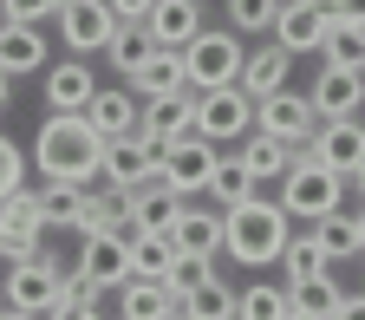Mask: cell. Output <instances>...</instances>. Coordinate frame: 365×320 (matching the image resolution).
Returning a JSON list of instances; mask_svg holds the SVG:
<instances>
[{"instance_id": "cell-1", "label": "cell", "mask_w": 365, "mask_h": 320, "mask_svg": "<svg viewBox=\"0 0 365 320\" xmlns=\"http://www.w3.org/2000/svg\"><path fill=\"white\" fill-rule=\"evenodd\" d=\"M33 170L39 183H98L105 176V137L91 131L85 111H46L33 131Z\"/></svg>"}, {"instance_id": "cell-2", "label": "cell", "mask_w": 365, "mask_h": 320, "mask_svg": "<svg viewBox=\"0 0 365 320\" xmlns=\"http://www.w3.org/2000/svg\"><path fill=\"white\" fill-rule=\"evenodd\" d=\"M228 216V242L222 255L242 261V268H281L287 242H294V216L281 209V196H248L242 209H222Z\"/></svg>"}, {"instance_id": "cell-3", "label": "cell", "mask_w": 365, "mask_h": 320, "mask_svg": "<svg viewBox=\"0 0 365 320\" xmlns=\"http://www.w3.org/2000/svg\"><path fill=\"white\" fill-rule=\"evenodd\" d=\"M274 196H281V209L287 216H300V222H319V216H333L339 203H346V176L339 170H327L307 144L294 151V164H287V176L274 183Z\"/></svg>"}, {"instance_id": "cell-4", "label": "cell", "mask_w": 365, "mask_h": 320, "mask_svg": "<svg viewBox=\"0 0 365 320\" xmlns=\"http://www.w3.org/2000/svg\"><path fill=\"white\" fill-rule=\"evenodd\" d=\"M0 281H7V307H26V314H46L53 307L72 281H78V268L72 261H59V255H26V261H14L7 274H0Z\"/></svg>"}, {"instance_id": "cell-5", "label": "cell", "mask_w": 365, "mask_h": 320, "mask_svg": "<svg viewBox=\"0 0 365 320\" xmlns=\"http://www.w3.org/2000/svg\"><path fill=\"white\" fill-rule=\"evenodd\" d=\"M242 59H248L242 33H235V26H209L196 46H182V66H190V91L242 85Z\"/></svg>"}, {"instance_id": "cell-6", "label": "cell", "mask_w": 365, "mask_h": 320, "mask_svg": "<svg viewBox=\"0 0 365 320\" xmlns=\"http://www.w3.org/2000/svg\"><path fill=\"white\" fill-rule=\"evenodd\" d=\"M78 288H91V294H118L124 281H130V229H111V236H78Z\"/></svg>"}, {"instance_id": "cell-7", "label": "cell", "mask_w": 365, "mask_h": 320, "mask_svg": "<svg viewBox=\"0 0 365 320\" xmlns=\"http://www.w3.org/2000/svg\"><path fill=\"white\" fill-rule=\"evenodd\" d=\"M261 118V99H248L242 85H215V91H196V131L215 137V144H242Z\"/></svg>"}, {"instance_id": "cell-8", "label": "cell", "mask_w": 365, "mask_h": 320, "mask_svg": "<svg viewBox=\"0 0 365 320\" xmlns=\"http://www.w3.org/2000/svg\"><path fill=\"white\" fill-rule=\"evenodd\" d=\"M215 164H222V144H215V137H202V131L163 144V183H170L176 196H209Z\"/></svg>"}, {"instance_id": "cell-9", "label": "cell", "mask_w": 365, "mask_h": 320, "mask_svg": "<svg viewBox=\"0 0 365 320\" xmlns=\"http://www.w3.org/2000/svg\"><path fill=\"white\" fill-rule=\"evenodd\" d=\"M319 124H327V118H319V105H313V91H274V99H261V118H255V131H267V137H281V144H313V137H319Z\"/></svg>"}, {"instance_id": "cell-10", "label": "cell", "mask_w": 365, "mask_h": 320, "mask_svg": "<svg viewBox=\"0 0 365 320\" xmlns=\"http://www.w3.org/2000/svg\"><path fill=\"white\" fill-rule=\"evenodd\" d=\"M46 242V209H39V190H14L0 203V268H14L26 255H39Z\"/></svg>"}, {"instance_id": "cell-11", "label": "cell", "mask_w": 365, "mask_h": 320, "mask_svg": "<svg viewBox=\"0 0 365 320\" xmlns=\"http://www.w3.org/2000/svg\"><path fill=\"white\" fill-rule=\"evenodd\" d=\"M333 26H339V20H333V7H327V0H287L267 39H274V46H287L294 59H307V53H327Z\"/></svg>"}, {"instance_id": "cell-12", "label": "cell", "mask_w": 365, "mask_h": 320, "mask_svg": "<svg viewBox=\"0 0 365 320\" xmlns=\"http://www.w3.org/2000/svg\"><path fill=\"white\" fill-rule=\"evenodd\" d=\"M118 26H124V20L111 14V0H66V7H59V39H66V53H72V59L105 53Z\"/></svg>"}, {"instance_id": "cell-13", "label": "cell", "mask_w": 365, "mask_h": 320, "mask_svg": "<svg viewBox=\"0 0 365 320\" xmlns=\"http://www.w3.org/2000/svg\"><path fill=\"white\" fill-rule=\"evenodd\" d=\"M163 176V151L150 144V137H118V144H105V183L111 190H144V183Z\"/></svg>"}, {"instance_id": "cell-14", "label": "cell", "mask_w": 365, "mask_h": 320, "mask_svg": "<svg viewBox=\"0 0 365 320\" xmlns=\"http://www.w3.org/2000/svg\"><path fill=\"white\" fill-rule=\"evenodd\" d=\"M39 99L46 111H85L91 99H98V72H91V59H53L39 72Z\"/></svg>"}, {"instance_id": "cell-15", "label": "cell", "mask_w": 365, "mask_h": 320, "mask_svg": "<svg viewBox=\"0 0 365 320\" xmlns=\"http://www.w3.org/2000/svg\"><path fill=\"white\" fill-rule=\"evenodd\" d=\"M307 151L327 164V170H339V176L352 183V176H359V164H365V118H327Z\"/></svg>"}, {"instance_id": "cell-16", "label": "cell", "mask_w": 365, "mask_h": 320, "mask_svg": "<svg viewBox=\"0 0 365 320\" xmlns=\"http://www.w3.org/2000/svg\"><path fill=\"white\" fill-rule=\"evenodd\" d=\"M313 105H319V118H359L365 111V66H319V79H313Z\"/></svg>"}, {"instance_id": "cell-17", "label": "cell", "mask_w": 365, "mask_h": 320, "mask_svg": "<svg viewBox=\"0 0 365 320\" xmlns=\"http://www.w3.org/2000/svg\"><path fill=\"white\" fill-rule=\"evenodd\" d=\"M144 33L157 46H170V53H182V46H196L209 33V7L202 0H157V14L144 20Z\"/></svg>"}, {"instance_id": "cell-18", "label": "cell", "mask_w": 365, "mask_h": 320, "mask_svg": "<svg viewBox=\"0 0 365 320\" xmlns=\"http://www.w3.org/2000/svg\"><path fill=\"white\" fill-rule=\"evenodd\" d=\"M196 131V91H170V99H144V118H137V137L150 144H176V137Z\"/></svg>"}, {"instance_id": "cell-19", "label": "cell", "mask_w": 365, "mask_h": 320, "mask_svg": "<svg viewBox=\"0 0 365 320\" xmlns=\"http://www.w3.org/2000/svg\"><path fill=\"white\" fill-rule=\"evenodd\" d=\"M91 131L105 137V144H118V137H137V118H144V99H137L130 85H98V99L85 105Z\"/></svg>"}, {"instance_id": "cell-20", "label": "cell", "mask_w": 365, "mask_h": 320, "mask_svg": "<svg viewBox=\"0 0 365 320\" xmlns=\"http://www.w3.org/2000/svg\"><path fill=\"white\" fill-rule=\"evenodd\" d=\"M170 236H176L182 255H209V261H215L222 242H228V216H222L215 203H182V216H176Z\"/></svg>"}, {"instance_id": "cell-21", "label": "cell", "mask_w": 365, "mask_h": 320, "mask_svg": "<svg viewBox=\"0 0 365 320\" xmlns=\"http://www.w3.org/2000/svg\"><path fill=\"white\" fill-rule=\"evenodd\" d=\"M124 85L137 99H170V91H190V66H182V53H170V46H150Z\"/></svg>"}, {"instance_id": "cell-22", "label": "cell", "mask_w": 365, "mask_h": 320, "mask_svg": "<svg viewBox=\"0 0 365 320\" xmlns=\"http://www.w3.org/2000/svg\"><path fill=\"white\" fill-rule=\"evenodd\" d=\"M176 307H182L176 288L157 281V274H130V281L118 288V314H124V320H170Z\"/></svg>"}, {"instance_id": "cell-23", "label": "cell", "mask_w": 365, "mask_h": 320, "mask_svg": "<svg viewBox=\"0 0 365 320\" xmlns=\"http://www.w3.org/2000/svg\"><path fill=\"white\" fill-rule=\"evenodd\" d=\"M287 72H294V53L267 39V46H255L242 59V91L248 99H274V91H287Z\"/></svg>"}, {"instance_id": "cell-24", "label": "cell", "mask_w": 365, "mask_h": 320, "mask_svg": "<svg viewBox=\"0 0 365 320\" xmlns=\"http://www.w3.org/2000/svg\"><path fill=\"white\" fill-rule=\"evenodd\" d=\"M0 72H7V79H33V72H46V39H39V26L0 20Z\"/></svg>"}, {"instance_id": "cell-25", "label": "cell", "mask_w": 365, "mask_h": 320, "mask_svg": "<svg viewBox=\"0 0 365 320\" xmlns=\"http://www.w3.org/2000/svg\"><path fill=\"white\" fill-rule=\"evenodd\" d=\"M124 203H130V229H176V216H182L190 196H176L170 183L157 176V183H144V190H130Z\"/></svg>"}, {"instance_id": "cell-26", "label": "cell", "mask_w": 365, "mask_h": 320, "mask_svg": "<svg viewBox=\"0 0 365 320\" xmlns=\"http://www.w3.org/2000/svg\"><path fill=\"white\" fill-rule=\"evenodd\" d=\"M176 261H182V249H176L170 229H130V268H137V274H157V281H170Z\"/></svg>"}, {"instance_id": "cell-27", "label": "cell", "mask_w": 365, "mask_h": 320, "mask_svg": "<svg viewBox=\"0 0 365 320\" xmlns=\"http://www.w3.org/2000/svg\"><path fill=\"white\" fill-rule=\"evenodd\" d=\"M235 157L255 170V183H281L287 164H294V144H281V137H267V131H248L242 144H235Z\"/></svg>"}, {"instance_id": "cell-28", "label": "cell", "mask_w": 365, "mask_h": 320, "mask_svg": "<svg viewBox=\"0 0 365 320\" xmlns=\"http://www.w3.org/2000/svg\"><path fill=\"white\" fill-rule=\"evenodd\" d=\"M248 196H261L255 170H248L235 151H222V164H215V183H209V203H215V209H242Z\"/></svg>"}, {"instance_id": "cell-29", "label": "cell", "mask_w": 365, "mask_h": 320, "mask_svg": "<svg viewBox=\"0 0 365 320\" xmlns=\"http://www.w3.org/2000/svg\"><path fill=\"white\" fill-rule=\"evenodd\" d=\"M85 183H39V209H46V229H72L78 236V222H85Z\"/></svg>"}, {"instance_id": "cell-30", "label": "cell", "mask_w": 365, "mask_h": 320, "mask_svg": "<svg viewBox=\"0 0 365 320\" xmlns=\"http://www.w3.org/2000/svg\"><path fill=\"white\" fill-rule=\"evenodd\" d=\"M287 301L300 314H313V320H333V307L346 301V288H339V274L327 268V274H307V281H287Z\"/></svg>"}, {"instance_id": "cell-31", "label": "cell", "mask_w": 365, "mask_h": 320, "mask_svg": "<svg viewBox=\"0 0 365 320\" xmlns=\"http://www.w3.org/2000/svg\"><path fill=\"white\" fill-rule=\"evenodd\" d=\"M111 229H130V203H124V190H91L85 196V222H78V236H111Z\"/></svg>"}, {"instance_id": "cell-32", "label": "cell", "mask_w": 365, "mask_h": 320, "mask_svg": "<svg viewBox=\"0 0 365 320\" xmlns=\"http://www.w3.org/2000/svg\"><path fill=\"white\" fill-rule=\"evenodd\" d=\"M235 288H228L222 281V274H209V281H196L190 294H182V314H190V320H235Z\"/></svg>"}, {"instance_id": "cell-33", "label": "cell", "mask_w": 365, "mask_h": 320, "mask_svg": "<svg viewBox=\"0 0 365 320\" xmlns=\"http://www.w3.org/2000/svg\"><path fill=\"white\" fill-rule=\"evenodd\" d=\"M294 301H287V281H248L242 301H235V320H287Z\"/></svg>"}, {"instance_id": "cell-34", "label": "cell", "mask_w": 365, "mask_h": 320, "mask_svg": "<svg viewBox=\"0 0 365 320\" xmlns=\"http://www.w3.org/2000/svg\"><path fill=\"white\" fill-rule=\"evenodd\" d=\"M281 7H287V0H222V20L235 26L242 39H261V33H274Z\"/></svg>"}, {"instance_id": "cell-35", "label": "cell", "mask_w": 365, "mask_h": 320, "mask_svg": "<svg viewBox=\"0 0 365 320\" xmlns=\"http://www.w3.org/2000/svg\"><path fill=\"white\" fill-rule=\"evenodd\" d=\"M281 268H287V281H307V274H327V268H333V255L319 249L313 229H300V236L287 242V255H281Z\"/></svg>"}, {"instance_id": "cell-36", "label": "cell", "mask_w": 365, "mask_h": 320, "mask_svg": "<svg viewBox=\"0 0 365 320\" xmlns=\"http://www.w3.org/2000/svg\"><path fill=\"white\" fill-rule=\"evenodd\" d=\"M313 236H319V249L333 255V268L359 255V222H352V216H339V209H333V216H319V222H313Z\"/></svg>"}, {"instance_id": "cell-37", "label": "cell", "mask_w": 365, "mask_h": 320, "mask_svg": "<svg viewBox=\"0 0 365 320\" xmlns=\"http://www.w3.org/2000/svg\"><path fill=\"white\" fill-rule=\"evenodd\" d=\"M150 46H157V39H150L144 26H118V33H111V46H105V59H111V66L130 79V72H137V59H144Z\"/></svg>"}, {"instance_id": "cell-38", "label": "cell", "mask_w": 365, "mask_h": 320, "mask_svg": "<svg viewBox=\"0 0 365 320\" xmlns=\"http://www.w3.org/2000/svg\"><path fill=\"white\" fill-rule=\"evenodd\" d=\"M46 320H111V314L98 307V294H91V288H78V281H72L53 307H46Z\"/></svg>"}, {"instance_id": "cell-39", "label": "cell", "mask_w": 365, "mask_h": 320, "mask_svg": "<svg viewBox=\"0 0 365 320\" xmlns=\"http://www.w3.org/2000/svg\"><path fill=\"white\" fill-rule=\"evenodd\" d=\"M319 59H333V66H365V26H333L327 39V53Z\"/></svg>"}, {"instance_id": "cell-40", "label": "cell", "mask_w": 365, "mask_h": 320, "mask_svg": "<svg viewBox=\"0 0 365 320\" xmlns=\"http://www.w3.org/2000/svg\"><path fill=\"white\" fill-rule=\"evenodd\" d=\"M14 190H26V157H20V144L7 131H0V203H7Z\"/></svg>"}, {"instance_id": "cell-41", "label": "cell", "mask_w": 365, "mask_h": 320, "mask_svg": "<svg viewBox=\"0 0 365 320\" xmlns=\"http://www.w3.org/2000/svg\"><path fill=\"white\" fill-rule=\"evenodd\" d=\"M209 274H215V261H209V255H182V261L170 268V288H176V301L190 294L196 281H209Z\"/></svg>"}, {"instance_id": "cell-42", "label": "cell", "mask_w": 365, "mask_h": 320, "mask_svg": "<svg viewBox=\"0 0 365 320\" xmlns=\"http://www.w3.org/2000/svg\"><path fill=\"white\" fill-rule=\"evenodd\" d=\"M0 14L20 26H39V20H59V0H0Z\"/></svg>"}, {"instance_id": "cell-43", "label": "cell", "mask_w": 365, "mask_h": 320, "mask_svg": "<svg viewBox=\"0 0 365 320\" xmlns=\"http://www.w3.org/2000/svg\"><path fill=\"white\" fill-rule=\"evenodd\" d=\"M111 14H118L124 26H144V20L157 14V0H111Z\"/></svg>"}, {"instance_id": "cell-44", "label": "cell", "mask_w": 365, "mask_h": 320, "mask_svg": "<svg viewBox=\"0 0 365 320\" xmlns=\"http://www.w3.org/2000/svg\"><path fill=\"white\" fill-rule=\"evenodd\" d=\"M339 26H365V0H327Z\"/></svg>"}, {"instance_id": "cell-45", "label": "cell", "mask_w": 365, "mask_h": 320, "mask_svg": "<svg viewBox=\"0 0 365 320\" xmlns=\"http://www.w3.org/2000/svg\"><path fill=\"white\" fill-rule=\"evenodd\" d=\"M333 320H365V288H359V294H346V301L333 307Z\"/></svg>"}, {"instance_id": "cell-46", "label": "cell", "mask_w": 365, "mask_h": 320, "mask_svg": "<svg viewBox=\"0 0 365 320\" xmlns=\"http://www.w3.org/2000/svg\"><path fill=\"white\" fill-rule=\"evenodd\" d=\"M0 320H46V314H26V307H0Z\"/></svg>"}, {"instance_id": "cell-47", "label": "cell", "mask_w": 365, "mask_h": 320, "mask_svg": "<svg viewBox=\"0 0 365 320\" xmlns=\"http://www.w3.org/2000/svg\"><path fill=\"white\" fill-rule=\"evenodd\" d=\"M352 222H359V255H365V203L352 209Z\"/></svg>"}, {"instance_id": "cell-48", "label": "cell", "mask_w": 365, "mask_h": 320, "mask_svg": "<svg viewBox=\"0 0 365 320\" xmlns=\"http://www.w3.org/2000/svg\"><path fill=\"white\" fill-rule=\"evenodd\" d=\"M7 91H14V79H7V72H0V111H7Z\"/></svg>"}, {"instance_id": "cell-49", "label": "cell", "mask_w": 365, "mask_h": 320, "mask_svg": "<svg viewBox=\"0 0 365 320\" xmlns=\"http://www.w3.org/2000/svg\"><path fill=\"white\" fill-rule=\"evenodd\" d=\"M352 190H359V203H365V164H359V176H352Z\"/></svg>"}, {"instance_id": "cell-50", "label": "cell", "mask_w": 365, "mask_h": 320, "mask_svg": "<svg viewBox=\"0 0 365 320\" xmlns=\"http://www.w3.org/2000/svg\"><path fill=\"white\" fill-rule=\"evenodd\" d=\"M287 320H313V314H300V307H294V314H287Z\"/></svg>"}, {"instance_id": "cell-51", "label": "cell", "mask_w": 365, "mask_h": 320, "mask_svg": "<svg viewBox=\"0 0 365 320\" xmlns=\"http://www.w3.org/2000/svg\"><path fill=\"white\" fill-rule=\"evenodd\" d=\"M0 307H7V281H0Z\"/></svg>"}, {"instance_id": "cell-52", "label": "cell", "mask_w": 365, "mask_h": 320, "mask_svg": "<svg viewBox=\"0 0 365 320\" xmlns=\"http://www.w3.org/2000/svg\"><path fill=\"white\" fill-rule=\"evenodd\" d=\"M170 320H190V314H182V307H176V314H170Z\"/></svg>"}, {"instance_id": "cell-53", "label": "cell", "mask_w": 365, "mask_h": 320, "mask_svg": "<svg viewBox=\"0 0 365 320\" xmlns=\"http://www.w3.org/2000/svg\"><path fill=\"white\" fill-rule=\"evenodd\" d=\"M359 288H365V268H359Z\"/></svg>"}, {"instance_id": "cell-54", "label": "cell", "mask_w": 365, "mask_h": 320, "mask_svg": "<svg viewBox=\"0 0 365 320\" xmlns=\"http://www.w3.org/2000/svg\"><path fill=\"white\" fill-rule=\"evenodd\" d=\"M111 320H124V314H111Z\"/></svg>"}]
</instances>
